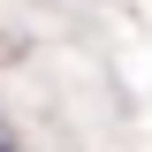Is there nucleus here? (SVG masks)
<instances>
[{"mask_svg": "<svg viewBox=\"0 0 152 152\" xmlns=\"http://www.w3.org/2000/svg\"><path fill=\"white\" fill-rule=\"evenodd\" d=\"M0 152H8V137H0Z\"/></svg>", "mask_w": 152, "mask_h": 152, "instance_id": "obj_1", "label": "nucleus"}]
</instances>
